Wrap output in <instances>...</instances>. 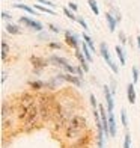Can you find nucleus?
<instances>
[{"label": "nucleus", "instance_id": "14", "mask_svg": "<svg viewBox=\"0 0 140 148\" xmlns=\"http://www.w3.org/2000/svg\"><path fill=\"white\" fill-rule=\"evenodd\" d=\"M14 8H17V9H23V11H26V12H29V14H32V15H38V12L33 9V8H30V6H27V5H20V3H15V5H12Z\"/></svg>", "mask_w": 140, "mask_h": 148}, {"label": "nucleus", "instance_id": "13", "mask_svg": "<svg viewBox=\"0 0 140 148\" xmlns=\"http://www.w3.org/2000/svg\"><path fill=\"white\" fill-rule=\"evenodd\" d=\"M115 51H116V56H118V59H119V64L125 65L126 59H125V50H124V47H122V45H116V47H115Z\"/></svg>", "mask_w": 140, "mask_h": 148}, {"label": "nucleus", "instance_id": "31", "mask_svg": "<svg viewBox=\"0 0 140 148\" xmlns=\"http://www.w3.org/2000/svg\"><path fill=\"white\" fill-rule=\"evenodd\" d=\"M48 27H50V30L53 33H59V32H60V30H59V27H57V26H54V24H48Z\"/></svg>", "mask_w": 140, "mask_h": 148}, {"label": "nucleus", "instance_id": "24", "mask_svg": "<svg viewBox=\"0 0 140 148\" xmlns=\"http://www.w3.org/2000/svg\"><path fill=\"white\" fill-rule=\"evenodd\" d=\"M124 148H131V134H130V132L125 133V138H124Z\"/></svg>", "mask_w": 140, "mask_h": 148}, {"label": "nucleus", "instance_id": "29", "mask_svg": "<svg viewBox=\"0 0 140 148\" xmlns=\"http://www.w3.org/2000/svg\"><path fill=\"white\" fill-rule=\"evenodd\" d=\"M90 104H92V107H93V110H98V106H97V98H95V95H93V94H90Z\"/></svg>", "mask_w": 140, "mask_h": 148}, {"label": "nucleus", "instance_id": "11", "mask_svg": "<svg viewBox=\"0 0 140 148\" xmlns=\"http://www.w3.org/2000/svg\"><path fill=\"white\" fill-rule=\"evenodd\" d=\"M126 97H128L130 104L136 103V89H134V83H130L126 86Z\"/></svg>", "mask_w": 140, "mask_h": 148}, {"label": "nucleus", "instance_id": "33", "mask_svg": "<svg viewBox=\"0 0 140 148\" xmlns=\"http://www.w3.org/2000/svg\"><path fill=\"white\" fill-rule=\"evenodd\" d=\"M75 70H77V74H78V77H83V74H84V70L82 68V66H75Z\"/></svg>", "mask_w": 140, "mask_h": 148}, {"label": "nucleus", "instance_id": "34", "mask_svg": "<svg viewBox=\"0 0 140 148\" xmlns=\"http://www.w3.org/2000/svg\"><path fill=\"white\" fill-rule=\"evenodd\" d=\"M50 47H51V49H60L62 44H59V42H50Z\"/></svg>", "mask_w": 140, "mask_h": 148}, {"label": "nucleus", "instance_id": "10", "mask_svg": "<svg viewBox=\"0 0 140 148\" xmlns=\"http://www.w3.org/2000/svg\"><path fill=\"white\" fill-rule=\"evenodd\" d=\"M75 58L80 60V66H82V68L84 70V73H88V71H89V62H88V59L84 58L83 51H80V49L75 50Z\"/></svg>", "mask_w": 140, "mask_h": 148}, {"label": "nucleus", "instance_id": "18", "mask_svg": "<svg viewBox=\"0 0 140 148\" xmlns=\"http://www.w3.org/2000/svg\"><path fill=\"white\" fill-rule=\"evenodd\" d=\"M5 29L8 33H11V35H18L20 33V26H17V24H6Z\"/></svg>", "mask_w": 140, "mask_h": 148}, {"label": "nucleus", "instance_id": "1", "mask_svg": "<svg viewBox=\"0 0 140 148\" xmlns=\"http://www.w3.org/2000/svg\"><path fill=\"white\" fill-rule=\"evenodd\" d=\"M86 129V119L84 116L82 115H77V116H72L71 123L68 124V127H66V136L68 138H80V134H82V132Z\"/></svg>", "mask_w": 140, "mask_h": 148}, {"label": "nucleus", "instance_id": "28", "mask_svg": "<svg viewBox=\"0 0 140 148\" xmlns=\"http://www.w3.org/2000/svg\"><path fill=\"white\" fill-rule=\"evenodd\" d=\"M77 23H78L80 26H82V27H83L84 30H88V23L84 21V18H83V17H77Z\"/></svg>", "mask_w": 140, "mask_h": 148}, {"label": "nucleus", "instance_id": "16", "mask_svg": "<svg viewBox=\"0 0 140 148\" xmlns=\"http://www.w3.org/2000/svg\"><path fill=\"white\" fill-rule=\"evenodd\" d=\"M82 51H83L84 58L88 59V62H92V51H90V49L84 42H82Z\"/></svg>", "mask_w": 140, "mask_h": 148}, {"label": "nucleus", "instance_id": "17", "mask_svg": "<svg viewBox=\"0 0 140 148\" xmlns=\"http://www.w3.org/2000/svg\"><path fill=\"white\" fill-rule=\"evenodd\" d=\"M30 62H32V65H35L36 68H44V66L47 65L44 59H39V58H36V56H33V58L30 59Z\"/></svg>", "mask_w": 140, "mask_h": 148}, {"label": "nucleus", "instance_id": "6", "mask_svg": "<svg viewBox=\"0 0 140 148\" xmlns=\"http://www.w3.org/2000/svg\"><path fill=\"white\" fill-rule=\"evenodd\" d=\"M20 23L27 26V27H30V29H33V30H36V32H42V29H44L42 23L36 21V20H32L29 17H20Z\"/></svg>", "mask_w": 140, "mask_h": 148}, {"label": "nucleus", "instance_id": "3", "mask_svg": "<svg viewBox=\"0 0 140 148\" xmlns=\"http://www.w3.org/2000/svg\"><path fill=\"white\" fill-rule=\"evenodd\" d=\"M50 62L54 64L56 66H59V68H63L65 71H68L69 74H75V73H77L75 66H72L65 58H60V56H51V58H50Z\"/></svg>", "mask_w": 140, "mask_h": 148}, {"label": "nucleus", "instance_id": "7", "mask_svg": "<svg viewBox=\"0 0 140 148\" xmlns=\"http://www.w3.org/2000/svg\"><path fill=\"white\" fill-rule=\"evenodd\" d=\"M65 39H66V44L74 47L75 50L80 49V41H78V36L75 35V33H72L71 30H66L65 32Z\"/></svg>", "mask_w": 140, "mask_h": 148}, {"label": "nucleus", "instance_id": "32", "mask_svg": "<svg viewBox=\"0 0 140 148\" xmlns=\"http://www.w3.org/2000/svg\"><path fill=\"white\" fill-rule=\"evenodd\" d=\"M119 39H121L122 44H126V36H125L124 32H119Z\"/></svg>", "mask_w": 140, "mask_h": 148}, {"label": "nucleus", "instance_id": "36", "mask_svg": "<svg viewBox=\"0 0 140 148\" xmlns=\"http://www.w3.org/2000/svg\"><path fill=\"white\" fill-rule=\"evenodd\" d=\"M39 38H41V39H48V35H47V33H41V32H39Z\"/></svg>", "mask_w": 140, "mask_h": 148}, {"label": "nucleus", "instance_id": "25", "mask_svg": "<svg viewBox=\"0 0 140 148\" xmlns=\"http://www.w3.org/2000/svg\"><path fill=\"white\" fill-rule=\"evenodd\" d=\"M121 121H122V125L124 127H128V119H126V110L125 109L121 110Z\"/></svg>", "mask_w": 140, "mask_h": 148}, {"label": "nucleus", "instance_id": "9", "mask_svg": "<svg viewBox=\"0 0 140 148\" xmlns=\"http://www.w3.org/2000/svg\"><path fill=\"white\" fill-rule=\"evenodd\" d=\"M109 133H110V138H116L118 129H116V118L113 113H109Z\"/></svg>", "mask_w": 140, "mask_h": 148}, {"label": "nucleus", "instance_id": "20", "mask_svg": "<svg viewBox=\"0 0 140 148\" xmlns=\"http://www.w3.org/2000/svg\"><path fill=\"white\" fill-rule=\"evenodd\" d=\"M29 85H30V88H32V89H42L44 86H45V83L41 82V80H30Z\"/></svg>", "mask_w": 140, "mask_h": 148}, {"label": "nucleus", "instance_id": "19", "mask_svg": "<svg viewBox=\"0 0 140 148\" xmlns=\"http://www.w3.org/2000/svg\"><path fill=\"white\" fill-rule=\"evenodd\" d=\"M35 8L38 11L44 12V14H50V15H56V11L51 9V8H47V6H42V5H35Z\"/></svg>", "mask_w": 140, "mask_h": 148}, {"label": "nucleus", "instance_id": "8", "mask_svg": "<svg viewBox=\"0 0 140 148\" xmlns=\"http://www.w3.org/2000/svg\"><path fill=\"white\" fill-rule=\"evenodd\" d=\"M60 77H62V80H66V82L75 85V86H78V88H82V86H83L82 77L75 76V74H69V73H68V74H60Z\"/></svg>", "mask_w": 140, "mask_h": 148}, {"label": "nucleus", "instance_id": "12", "mask_svg": "<svg viewBox=\"0 0 140 148\" xmlns=\"http://www.w3.org/2000/svg\"><path fill=\"white\" fill-rule=\"evenodd\" d=\"M105 21H107V24H109V30L110 32H115L116 30V24L119 23L118 20H116V17H113L110 12H109V14H105Z\"/></svg>", "mask_w": 140, "mask_h": 148}, {"label": "nucleus", "instance_id": "23", "mask_svg": "<svg viewBox=\"0 0 140 148\" xmlns=\"http://www.w3.org/2000/svg\"><path fill=\"white\" fill-rule=\"evenodd\" d=\"M9 47L6 44V41H2V60H6V56H8Z\"/></svg>", "mask_w": 140, "mask_h": 148}, {"label": "nucleus", "instance_id": "30", "mask_svg": "<svg viewBox=\"0 0 140 148\" xmlns=\"http://www.w3.org/2000/svg\"><path fill=\"white\" fill-rule=\"evenodd\" d=\"M68 8H69L71 11H77L78 6H77V3H74V2H69V3H68Z\"/></svg>", "mask_w": 140, "mask_h": 148}, {"label": "nucleus", "instance_id": "21", "mask_svg": "<svg viewBox=\"0 0 140 148\" xmlns=\"http://www.w3.org/2000/svg\"><path fill=\"white\" fill-rule=\"evenodd\" d=\"M88 5L90 6V9H92L93 14H95V15H99V8H98L97 0H88Z\"/></svg>", "mask_w": 140, "mask_h": 148}, {"label": "nucleus", "instance_id": "38", "mask_svg": "<svg viewBox=\"0 0 140 148\" xmlns=\"http://www.w3.org/2000/svg\"><path fill=\"white\" fill-rule=\"evenodd\" d=\"M137 45H139V50H140V35L137 36Z\"/></svg>", "mask_w": 140, "mask_h": 148}, {"label": "nucleus", "instance_id": "5", "mask_svg": "<svg viewBox=\"0 0 140 148\" xmlns=\"http://www.w3.org/2000/svg\"><path fill=\"white\" fill-rule=\"evenodd\" d=\"M103 92H104V98H105V107H107V112L109 113H113V107H115V95L111 94L110 86L105 85Z\"/></svg>", "mask_w": 140, "mask_h": 148}, {"label": "nucleus", "instance_id": "2", "mask_svg": "<svg viewBox=\"0 0 140 148\" xmlns=\"http://www.w3.org/2000/svg\"><path fill=\"white\" fill-rule=\"evenodd\" d=\"M99 53H101V56L104 58V60L107 62V65L110 66V70L115 73V74H118L119 73V66L116 65V62L111 59V56H110V51H109V45L105 44V42H101L99 44Z\"/></svg>", "mask_w": 140, "mask_h": 148}, {"label": "nucleus", "instance_id": "15", "mask_svg": "<svg viewBox=\"0 0 140 148\" xmlns=\"http://www.w3.org/2000/svg\"><path fill=\"white\" fill-rule=\"evenodd\" d=\"M82 36H83V41H84V44H86V45H88L89 49H90V51H92V53H95V45H93L92 38L88 35V33H83Z\"/></svg>", "mask_w": 140, "mask_h": 148}, {"label": "nucleus", "instance_id": "27", "mask_svg": "<svg viewBox=\"0 0 140 148\" xmlns=\"http://www.w3.org/2000/svg\"><path fill=\"white\" fill-rule=\"evenodd\" d=\"M36 2L41 3V5H45L47 8H51V9H54V6H56L53 2H50V0H36Z\"/></svg>", "mask_w": 140, "mask_h": 148}, {"label": "nucleus", "instance_id": "35", "mask_svg": "<svg viewBox=\"0 0 140 148\" xmlns=\"http://www.w3.org/2000/svg\"><path fill=\"white\" fill-rule=\"evenodd\" d=\"M2 18L3 20H11L12 17H11V14H8V12H2Z\"/></svg>", "mask_w": 140, "mask_h": 148}, {"label": "nucleus", "instance_id": "4", "mask_svg": "<svg viewBox=\"0 0 140 148\" xmlns=\"http://www.w3.org/2000/svg\"><path fill=\"white\" fill-rule=\"evenodd\" d=\"M38 115H39V109H38L36 104H33L29 109V112H27V116H26V119H24V125L26 127H32L33 124L36 123Z\"/></svg>", "mask_w": 140, "mask_h": 148}, {"label": "nucleus", "instance_id": "26", "mask_svg": "<svg viewBox=\"0 0 140 148\" xmlns=\"http://www.w3.org/2000/svg\"><path fill=\"white\" fill-rule=\"evenodd\" d=\"M131 71H133V83L136 85V83L139 82V77H140V76H139V70H137V66H133V70H131Z\"/></svg>", "mask_w": 140, "mask_h": 148}, {"label": "nucleus", "instance_id": "37", "mask_svg": "<svg viewBox=\"0 0 140 148\" xmlns=\"http://www.w3.org/2000/svg\"><path fill=\"white\" fill-rule=\"evenodd\" d=\"M5 80H6V73L3 71L2 73V83H5Z\"/></svg>", "mask_w": 140, "mask_h": 148}, {"label": "nucleus", "instance_id": "22", "mask_svg": "<svg viewBox=\"0 0 140 148\" xmlns=\"http://www.w3.org/2000/svg\"><path fill=\"white\" fill-rule=\"evenodd\" d=\"M63 14H65L66 17H68L69 20H72V21H77V15L72 14V11L68 8V6H65V8H63Z\"/></svg>", "mask_w": 140, "mask_h": 148}]
</instances>
